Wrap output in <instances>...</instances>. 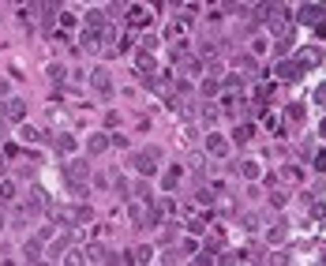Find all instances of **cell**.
<instances>
[{"mask_svg": "<svg viewBox=\"0 0 326 266\" xmlns=\"http://www.w3.org/2000/svg\"><path fill=\"white\" fill-rule=\"evenodd\" d=\"M23 112H26V105H23L19 98L0 101V117H4V120H23Z\"/></svg>", "mask_w": 326, "mask_h": 266, "instance_id": "obj_5", "label": "cell"}, {"mask_svg": "<svg viewBox=\"0 0 326 266\" xmlns=\"http://www.w3.org/2000/svg\"><path fill=\"white\" fill-rule=\"evenodd\" d=\"M274 71H277V79H285V83H293V79H300V75H304V68L296 60H281Z\"/></svg>", "mask_w": 326, "mask_h": 266, "instance_id": "obj_6", "label": "cell"}, {"mask_svg": "<svg viewBox=\"0 0 326 266\" xmlns=\"http://www.w3.org/2000/svg\"><path fill=\"white\" fill-rule=\"evenodd\" d=\"M53 146L60 150V154H71V150H75V139H71V135H56V139H53Z\"/></svg>", "mask_w": 326, "mask_h": 266, "instance_id": "obj_14", "label": "cell"}, {"mask_svg": "<svg viewBox=\"0 0 326 266\" xmlns=\"http://www.w3.org/2000/svg\"><path fill=\"white\" fill-rule=\"evenodd\" d=\"M222 266H236V255H222Z\"/></svg>", "mask_w": 326, "mask_h": 266, "instance_id": "obj_30", "label": "cell"}, {"mask_svg": "<svg viewBox=\"0 0 326 266\" xmlns=\"http://www.w3.org/2000/svg\"><path fill=\"white\" fill-rule=\"evenodd\" d=\"M236 64H240L244 71H255V60H251V56H247V53H240V56H236Z\"/></svg>", "mask_w": 326, "mask_h": 266, "instance_id": "obj_20", "label": "cell"}, {"mask_svg": "<svg viewBox=\"0 0 326 266\" xmlns=\"http://www.w3.org/2000/svg\"><path fill=\"white\" fill-rule=\"evenodd\" d=\"M135 262H150V248H135Z\"/></svg>", "mask_w": 326, "mask_h": 266, "instance_id": "obj_25", "label": "cell"}, {"mask_svg": "<svg viewBox=\"0 0 326 266\" xmlns=\"http://www.w3.org/2000/svg\"><path fill=\"white\" fill-rule=\"evenodd\" d=\"M240 173H244L247 180H255V176H259V165H255V161H240Z\"/></svg>", "mask_w": 326, "mask_h": 266, "instance_id": "obj_17", "label": "cell"}, {"mask_svg": "<svg viewBox=\"0 0 326 266\" xmlns=\"http://www.w3.org/2000/svg\"><path fill=\"white\" fill-rule=\"evenodd\" d=\"M285 112H289V120H296V124H300V120H304V105H289Z\"/></svg>", "mask_w": 326, "mask_h": 266, "instance_id": "obj_22", "label": "cell"}, {"mask_svg": "<svg viewBox=\"0 0 326 266\" xmlns=\"http://www.w3.org/2000/svg\"><path fill=\"white\" fill-rule=\"evenodd\" d=\"M274 266H289V255H285V251H277V255H274Z\"/></svg>", "mask_w": 326, "mask_h": 266, "instance_id": "obj_28", "label": "cell"}, {"mask_svg": "<svg viewBox=\"0 0 326 266\" xmlns=\"http://www.w3.org/2000/svg\"><path fill=\"white\" fill-rule=\"evenodd\" d=\"M296 64H300L304 71H308V68H319V64H322V49H315V45L300 49V53H296Z\"/></svg>", "mask_w": 326, "mask_h": 266, "instance_id": "obj_4", "label": "cell"}, {"mask_svg": "<svg viewBox=\"0 0 326 266\" xmlns=\"http://www.w3.org/2000/svg\"><path fill=\"white\" fill-rule=\"evenodd\" d=\"M64 248H68V236H64V240H56L49 251H53V255H64Z\"/></svg>", "mask_w": 326, "mask_h": 266, "instance_id": "obj_26", "label": "cell"}, {"mask_svg": "<svg viewBox=\"0 0 326 266\" xmlns=\"http://www.w3.org/2000/svg\"><path fill=\"white\" fill-rule=\"evenodd\" d=\"M135 169H139L142 176H154V173H158V165H154V161H150L147 154H135Z\"/></svg>", "mask_w": 326, "mask_h": 266, "instance_id": "obj_10", "label": "cell"}, {"mask_svg": "<svg viewBox=\"0 0 326 266\" xmlns=\"http://www.w3.org/2000/svg\"><path fill=\"white\" fill-rule=\"evenodd\" d=\"M128 23H131V26L150 23V12H147V8H128Z\"/></svg>", "mask_w": 326, "mask_h": 266, "instance_id": "obj_9", "label": "cell"}, {"mask_svg": "<svg viewBox=\"0 0 326 266\" xmlns=\"http://www.w3.org/2000/svg\"><path fill=\"white\" fill-rule=\"evenodd\" d=\"M195 266H214V259H210V255H199V259H195Z\"/></svg>", "mask_w": 326, "mask_h": 266, "instance_id": "obj_29", "label": "cell"}, {"mask_svg": "<svg viewBox=\"0 0 326 266\" xmlns=\"http://www.w3.org/2000/svg\"><path fill=\"white\" fill-rule=\"evenodd\" d=\"M315 169H319V173H326V150H319V154H315Z\"/></svg>", "mask_w": 326, "mask_h": 266, "instance_id": "obj_24", "label": "cell"}, {"mask_svg": "<svg viewBox=\"0 0 326 266\" xmlns=\"http://www.w3.org/2000/svg\"><path fill=\"white\" fill-rule=\"evenodd\" d=\"M206 150H210L214 158H225V154H229V142H225L222 135H206Z\"/></svg>", "mask_w": 326, "mask_h": 266, "instance_id": "obj_7", "label": "cell"}, {"mask_svg": "<svg viewBox=\"0 0 326 266\" xmlns=\"http://www.w3.org/2000/svg\"><path fill=\"white\" fill-rule=\"evenodd\" d=\"M285 236H289V225H285V221H277V225H274V229H270V233H266V240H270V244H281V240H285Z\"/></svg>", "mask_w": 326, "mask_h": 266, "instance_id": "obj_12", "label": "cell"}, {"mask_svg": "<svg viewBox=\"0 0 326 266\" xmlns=\"http://www.w3.org/2000/svg\"><path fill=\"white\" fill-rule=\"evenodd\" d=\"M19 135H23V142H38V139H42V135H38V128H30V124L19 131Z\"/></svg>", "mask_w": 326, "mask_h": 266, "instance_id": "obj_19", "label": "cell"}, {"mask_svg": "<svg viewBox=\"0 0 326 266\" xmlns=\"http://www.w3.org/2000/svg\"><path fill=\"white\" fill-rule=\"evenodd\" d=\"M105 146H109V139H105V135H94L90 139V154H101Z\"/></svg>", "mask_w": 326, "mask_h": 266, "instance_id": "obj_16", "label": "cell"}, {"mask_svg": "<svg viewBox=\"0 0 326 266\" xmlns=\"http://www.w3.org/2000/svg\"><path fill=\"white\" fill-rule=\"evenodd\" d=\"M319 266H326V255H322V259H319Z\"/></svg>", "mask_w": 326, "mask_h": 266, "instance_id": "obj_33", "label": "cell"}, {"mask_svg": "<svg viewBox=\"0 0 326 266\" xmlns=\"http://www.w3.org/2000/svg\"><path fill=\"white\" fill-rule=\"evenodd\" d=\"M326 8L322 4H304V8H296V23H315V26H319V23H326Z\"/></svg>", "mask_w": 326, "mask_h": 266, "instance_id": "obj_3", "label": "cell"}, {"mask_svg": "<svg viewBox=\"0 0 326 266\" xmlns=\"http://www.w3.org/2000/svg\"><path fill=\"white\" fill-rule=\"evenodd\" d=\"M203 94H218V79H206L203 83Z\"/></svg>", "mask_w": 326, "mask_h": 266, "instance_id": "obj_27", "label": "cell"}, {"mask_svg": "<svg viewBox=\"0 0 326 266\" xmlns=\"http://www.w3.org/2000/svg\"><path fill=\"white\" fill-rule=\"evenodd\" d=\"M64 266H83V255L79 251H68V255H64Z\"/></svg>", "mask_w": 326, "mask_h": 266, "instance_id": "obj_21", "label": "cell"}, {"mask_svg": "<svg viewBox=\"0 0 326 266\" xmlns=\"http://www.w3.org/2000/svg\"><path fill=\"white\" fill-rule=\"evenodd\" d=\"M188 229H191V233H206V229H210V214H206V217H203V214H195V217L188 221Z\"/></svg>", "mask_w": 326, "mask_h": 266, "instance_id": "obj_13", "label": "cell"}, {"mask_svg": "<svg viewBox=\"0 0 326 266\" xmlns=\"http://www.w3.org/2000/svg\"><path fill=\"white\" fill-rule=\"evenodd\" d=\"M90 83H94V90H101V94H109V90H113L109 71H94V75H90Z\"/></svg>", "mask_w": 326, "mask_h": 266, "instance_id": "obj_8", "label": "cell"}, {"mask_svg": "<svg viewBox=\"0 0 326 266\" xmlns=\"http://www.w3.org/2000/svg\"><path fill=\"white\" fill-rule=\"evenodd\" d=\"M319 131H322V135H326V120H322V128H319Z\"/></svg>", "mask_w": 326, "mask_h": 266, "instance_id": "obj_32", "label": "cell"}, {"mask_svg": "<svg viewBox=\"0 0 326 266\" xmlns=\"http://www.w3.org/2000/svg\"><path fill=\"white\" fill-rule=\"evenodd\" d=\"M315 98H319V101H322V105H326V83H322V87H319V90H315Z\"/></svg>", "mask_w": 326, "mask_h": 266, "instance_id": "obj_31", "label": "cell"}, {"mask_svg": "<svg viewBox=\"0 0 326 266\" xmlns=\"http://www.w3.org/2000/svg\"><path fill=\"white\" fill-rule=\"evenodd\" d=\"M64 176H68V187L75 195L86 192V180H90V165L86 161H64Z\"/></svg>", "mask_w": 326, "mask_h": 266, "instance_id": "obj_2", "label": "cell"}, {"mask_svg": "<svg viewBox=\"0 0 326 266\" xmlns=\"http://www.w3.org/2000/svg\"><path fill=\"white\" fill-rule=\"evenodd\" d=\"M259 12H263V19H266V30H270V34L277 37V42L293 34L296 12H289V8H285V4H270V8H259Z\"/></svg>", "mask_w": 326, "mask_h": 266, "instance_id": "obj_1", "label": "cell"}, {"mask_svg": "<svg viewBox=\"0 0 326 266\" xmlns=\"http://www.w3.org/2000/svg\"><path fill=\"white\" fill-rule=\"evenodd\" d=\"M135 60H139V71H147V75H154V71H158V64H154V56H150L147 49H142V53L135 56Z\"/></svg>", "mask_w": 326, "mask_h": 266, "instance_id": "obj_11", "label": "cell"}, {"mask_svg": "<svg viewBox=\"0 0 326 266\" xmlns=\"http://www.w3.org/2000/svg\"><path fill=\"white\" fill-rule=\"evenodd\" d=\"M176 176H180V169H169L165 173V187H176Z\"/></svg>", "mask_w": 326, "mask_h": 266, "instance_id": "obj_23", "label": "cell"}, {"mask_svg": "<svg viewBox=\"0 0 326 266\" xmlns=\"http://www.w3.org/2000/svg\"><path fill=\"white\" fill-rule=\"evenodd\" d=\"M251 131H255L251 124H240V128L233 131V139H236V142H247V139H251Z\"/></svg>", "mask_w": 326, "mask_h": 266, "instance_id": "obj_15", "label": "cell"}, {"mask_svg": "<svg viewBox=\"0 0 326 266\" xmlns=\"http://www.w3.org/2000/svg\"><path fill=\"white\" fill-rule=\"evenodd\" d=\"M0 199H15V184L12 180H0Z\"/></svg>", "mask_w": 326, "mask_h": 266, "instance_id": "obj_18", "label": "cell"}]
</instances>
